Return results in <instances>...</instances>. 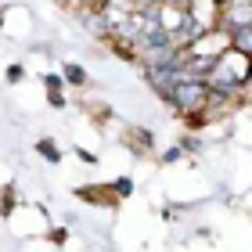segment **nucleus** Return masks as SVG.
<instances>
[{
  "label": "nucleus",
  "instance_id": "obj_1",
  "mask_svg": "<svg viewBox=\"0 0 252 252\" xmlns=\"http://www.w3.org/2000/svg\"><path fill=\"white\" fill-rule=\"evenodd\" d=\"M72 194H76L83 205H97V209H119V194L112 191V180H108V184H79Z\"/></svg>",
  "mask_w": 252,
  "mask_h": 252
},
{
  "label": "nucleus",
  "instance_id": "obj_2",
  "mask_svg": "<svg viewBox=\"0 0 252 252\" xmlns=\"http://www.w3.org/2000/svg\"><path fill=\"white\" fill-rule=\"evenodd\" d=\"M43 94H47V105L51 108H68V101H65V79L62 72H43Z\"/></svg>",
  "mask_w": 252,
  "mask_h": 252
},
{
  "label": "nucleus",
  "instance_id": "obj_12",
  "mask_svg": "<svg viewBox=\"0 0 252 252\" xmlns=\"http://www.w3.org/2000/svg\"><path fill=\"white\" fill-rule=\"evenodd\" d=\"M220 4H227V0H216V7H220Z\"/></svg>",
  "mask_w": 252,
  "mask_h": 252
},
{
  "label": "nucleus",
  "instance_id": "obj_6",
  "mask_svg": "<svg viewBox=\"0 0 252 252\" xmlns=\"http://www.w3.org/2000/svg\"><path fill=\"white\" fill-rule=\"evenodd\" d=\"M227 36H231V47L234 51H252V26H242V29H231L227 32Z\"/></svg>",
  "mask_w": 252,
  "mask_h": 252
},
{
  "label": "nucleus",
  "instance_id": "obj_11",
  "mask_svg": "<svg viewBox=\"0 0 252 252\" xmlns=\"http://www.w3.org/2000/svg\"><path fill=\"white\" fill-rule=\"evenodd\" d=\"M4 22H7V4H0V29H4Z\"/></svg>",
  "mask_w": 252,
  "mask_h": 252
},
{
  "label": "nucleus",
  "instance_id": "obj_3",
  "mask_svg": "<svg viewBox=\"0 0 252 252\" xmlns=\"http://www.w3.org/2000/svg\"><path fill=\"white\" fill-rule=\"evenodd\" d=\"M32 152H36L43 162H51V166H58V162H62V144L54 141L51 133H40L36 141H32Z\"/></svg>",
  "mask_w": 252,
  "mask_h": 252
},
{
  "label": "nucleus",
  "instance_id": "obj_5",
  "mask_svg": "<svg viewBox=\"0 0 252 252\" xmlns=\"http://www.w3.org/2000/svg\"><path fill=\"white\" fill-rule=\"evenodd\" d=\"M18 202H22V194H18V184H15V180L0 184V220H7V216L15 213Z\"/></svg>",
  "mask_w": 252,
  "mask_h": 252
},
{
  "label": "nucleus",
  "instance_id": "obj_9",
  "mask_svg": "<svg viewBox=\"0 0 252 252\" xmlns=\"http://www.w3.org/2000/svg\"><path fill=\"white\" fill-rule=\"evenodd\" d=\"M76 158H79L83 166H101V155L90 152V148H83V144H76Z\"/></svg>",
  "mask_w": 252,
  "mask_h": 252
},
{
  "label": "nucleus",
  "instance_id": "obj_10",
  "mask_svg": "<svg viewBox=\"0 0 252 252\" xmlns=\"http://www.w3.org/2000/svg\"><path fill=\"white\" fill-rule=\"evenodd\" d=\"M180 158H184V152H180V148L173 144V148H166V152H162V166H177Z\"/></svg>",
  "mask_w": 252,
  "mask_h": 252
},
{
  "label": "nucleus",
  "instance_id": "obj_4",
  "mask_svg": "<svg viewBox=\"0 0 252 252\" xmlns=\"http://www.w3.org/2000/svg\"><path fill=\"white\" fill-rule=\"evenodd\" d=\"M62 79H65V87H90V72L79 62H62Z\"/></svg>",
  "mask_w": 252,
  "mask_h": 252
},
{
  "label": "nucleus",
  "instance_id": "obj_7",
  "mask_svg": "<svg viewBox=\"0 0 252 252\" xmlns=\"http://www.w3.org/2000/svg\"><path fill=\"white\" fill-rule=\"evenodd\" d=\"M112 191L119 194V202H126V198H130V194L137 191V180H133L130 173H123V177H116V180H112Z\"/></svg>",
  "mask_w": 252,
  "mask_h": 252
},
{
  "label": "nucleus",
  "instance_id": "obj_8",
  "mask_svg": "<svg viewBox=\"0 0 252 252\" xmlns=\"http://www.w3.org/2000/svg\"><path fill=\"white\" fill-rule=\"evenodd\" d=\"M26 76H29V68L22 65V62L7 65V83H11V87H18V83H22V79H26Z\"/></svg>",
  "mask_w": 252,
  "mask_h": 252
}]
</instances>
